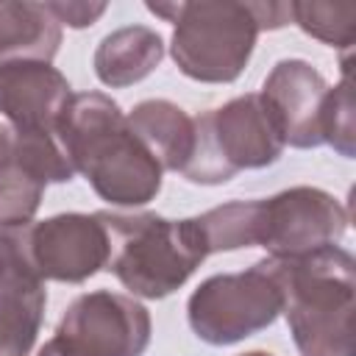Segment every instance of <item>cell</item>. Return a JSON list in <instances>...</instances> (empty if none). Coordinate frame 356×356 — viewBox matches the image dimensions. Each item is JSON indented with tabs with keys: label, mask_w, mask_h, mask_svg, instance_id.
I'll use <instances>...</instances> for the list:
<instances>
[{
	"label": "cell",
	"mask_w": 356,
	"mask_h": 356,
	"mask_svg": "<svg viewBox=\"0 0 356 356\" xmlns=\"http://www.w3.org/2000/svg\"><path fill=\"white\" fill-rule=\"evenodd\" d=\"M58 139L75 172L92 184L100 200L134 209L159 195L164 170L108 95L72 92L58 122Z\"/></svg>",
	"instance_id": "cell-1"
},
{
	"label": "cell",
	"mask_w": 356,
	"mask_h": 356,
	"mask_svg": "<svg viewBox=\"0 0 356 356\" xmlns=\"http://www.w3.org/2000/svg\"><path fill=\"white\" fill-rule=\"evenodd\" d=\"M281 286V312L300 356H356V261L328 245L300 256H267Z\"/></svg>",
	"instance_id": "cell-2"
},
{
	"label": "cell",
	"mask_w": 356,
	"mask_h": 356,
	"mask_svg": "<svg viewBox=\"0 0 356 356\" xmlns=\"http://www.w3.org/2000/svg\"><path fill=\"white\" fill-rule=\"evenodd\" d=\"M175 25L170 53L178 70L200 83H231L248 67L261 31L292 19L289 3H147Z\"/></svg>",
	"instance_id": "cell-3"
},
{
	"label": "cell",
	"mask_w": 356,
	"mask_h": 356,
	"mask_svg": "<svg viewBox=\"0 0 356 356\" xmlns=\"http://www.w3.org/2000/svg\"><path fill=\"white\" fill-rule=\"evenodd\" d=\"M97 217L108 234L106 270L136 298L172 295L209 256L195 217L167 220L156 211H97Z\"/></svg>",
	"instance_id": "cell-4"
},
{
	"label": "cell",
	"mask_w": 356,
	"mask_h": 356,
	"mask_svg": "<svg viewBox=\"0 0 356 356\" xmlns=\"http://www.w3.org/2000/svg\"><path fill=\"white\" fill-rule=\"evenodd\" d=\"M195 120V145L181 175L192 184H225L239 170H261L284 153V136L259 92L239 95Z\"/></svg>",
	"instance_id": "cell-5"
},
{
	"label": "cell",
	"mask_w": 356,
	"mask_h": 356,
	"mask_svg": "<svg viewBox=\"0 0 356 356\" xmlns=\"http://www.w3.org/2000/svg\"><path fill=\"white\" fill-rule=\"evenodd\" d=\"M348 231V209L325 189L292 186L273 197L242 200L245 248L270 256H300L337 245Z\"/></svg>",
	"instance_id": "cell-6"
},
{
	"label": "cell",
	"mask_w": 356,
	"mask_h": 356,
	"mask_svg": "<svg viewBox=\"0 0 356 356\" xmlns=\"http://www.w3.org/2000/svg\"><path fill=\"white\" fill-rule=\"evenodd\" d=\"M278 314L281 286L264 259L245 273H220L206 278L186 303L192 331L209 345L242 342L273 325Z\"/></svg>",
	"instance_id": "cell-7"
},
{
	"label": "cell",
	"mask_w": 356,
	"mask_h": 356,
	"mask_svg": "<svg viewBox=\"0 0 356 356\" xmlns=\"http://www.w3.org/2000/svg\"><path fill=\"white\" fill-rule=\"evenodd\" d=\"M150 312L111 289L78 295L39 356H142L150 345Z\"/></svg>",
	"instance_id": "cell-8"
},
{
	"label": "cell",
	"mask_w": 356,
	"mask_h": 356,
	"mask_svg": "<svg viewBox=\"0 0 356 356\" xmlns=\"http://www.w3.org/2000/svg\"><path fill=\"white\" fill-rule=\"evenodd\" d=\"M22 250L44 281L83 284L108 261V234L95 214L67 211L17 228Z\"/></svg>",
	"instance_id": "cell-9"
},
{
	"label": "cell",
	"mask_w": 356,
	"mask_h": 356,
	"mask_svg": "<svg viewBox=\"0 0 356 356\" xmlns=\"http://www.w3.org/2000/svg\"><path fill=\"white\" fill-rule=\"evenodd\" d=\"M44 278L28 261L19 231H0V356H28L44 317Z\"/></svg>",
	"instance_id": "cell-10"
},
{
	"label": "cell",
	"mask_w": 356,
	"mask_h": 356,
	"mask_svg": "<svg viewBox=\"0 0 356 356\" xmlns=\"http://www.w3.org/2000/svg\"><path fill=\"white\" fill-rule=\"evenodd\" d=\"M325 78L303 58H281L261 83V97L273 111L284 145L317 147L323 145V108L328 97Z\"/></svg>",
	"instance_id": "cell-11"
},
{
	"label": "cell",
	"mask_w": 356,
	"mask_h": 356,
	"mask_svg": "<svg viewBox=\"0 0 356 356\" xmlns=\"http://www.w3.org/2000/svg\"><path fill=\"white\" fill-rule=\"evenodd\" d=\"M70 97V81L50 61H0V114L11 128L58 131Z\"/></svg>",
	"instance_id": "cell-12"
},
{
	"label": "cell",
	"mask_w": 356,
	"mask_h": 356,
	"mask_svg": "<svg viewBox=\"0 0 356 356\" xmlns=\"http://www.w3.org/2000/svg\"><path fill=\"white\" fill-rule=\"evenodd\" d=\"M47 178L33 145L11 125H0V231L33 222Z\"/></svg>",
	"instance_id": "cell-13"
},
{
	"label": "cell",
	"mask_w": 356,
	"mask_h": 356,
	"mask_svg": "<svg viewBox=\"0 0 356 356\" xmlns=\"http://www.w3.org/2000/svg\"><path fill=\"white\" fill-rule=\"evenodd\" d=\"M128 125L139 136V142L150 150L161 170L181 172L192 156L195 145V120L175 106L172 100H142L131 108Z\"/></svg>",
	"instance_id": "cell-14"
},
{
	"label": "cell",
	"mask_w": 356,
	"mask_h": 356,
	"mask_svg": "<svg viewBox=\"0 0 356 356\" xmlns=\"http://www.w3.org/2000/svg\"><path fill=\"white\" fill-rule=\"evenodd\" d=\"M164 58V39L147 25H125L100 39L95 50V75L111 89L145 81Z\"/></svg>",
	"instance_id": "cell-15"
},
{
	"label": "cell",
	"mask_w": 356,
	"mask_h": 356,
	"mask_svg": "<svg viewBox=\"0 0 356 356\" xmlns=\"http://www.w3.org/2000/svg\"><path fill=\"white\" fill-rule=\"evenodd\" d=\"M61 44V25L44 3L0 0V58L53 61Z\"/></svg>",
	"instance_id": "cell-16"
},
{
	"label": "cell",
	"mask_w": 356,
	"mask_h": 356,
	"mask_svg": "<svg viewBox=\"0 0 356 356\" xmlns=\"http://www.w3.org/2000/svg\"><path fill=\"white\" fill-rule=\"evenodd\" d=\"M292 22L331 47H350L356 36L353 3H289Z\"/></svg>",
	"instance_id": "cell-17"
},
{
	"label": "cell",
	"mask_w": 356,
	"mask_h": 356,
	"mask_svg": "<svg viewBox=\"0 0 356 356\" xmlns=\"http://www.w3.org/2000/svg\"><path fill=\"white\" fill-rule=\"evenodd\" d=\"M356 125H353V92L348 78V64L342 67V81L328 89L323 108V145H331L339 156L353 159L356 153Z\"/></svg>",
	"instance_id": "cell-18"
},
{
	"label": "cell",
	"mask_w": 356,
	"mask_h": 356,
	"mask_svg": "<svg viewBox=\"0 0 356 356\" xmlns=\"http://www.w3.org/2000/svg\"><path fill=\"white\" fill-rule=\"evenodd\" d=\"M44 6L58 25H70V28H89L108 8L106 3H83V0H50Z\"/></svg>",
	"instance_id": "cell-19"
},
{
	"label": "cell",
	"mask_w": 356,
	"mask_h": 356,
	"mask_svg": "<svg viewBox=\"0 0 356 356\" xmlns=\"http://www.w3.org/2000/svg\"><path fill=\"white\" fill-rule=\"evenodd\" d=\"M239 356H273V353H267V350H248V353H239Z\"/></svg>",
	"instance_id": "cell-20"
}]
</instances>
